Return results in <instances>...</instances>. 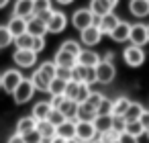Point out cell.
<instances>
[{"mask_svg": "<svg viewBox=\"0 0 149 143\" xmlns=\"http://www.w3.org/2000/svg\"><path fill=\"white\" fill-rule=\"evenodd\" d=\"M55 70H57V66H55L53 61H43V63H39V68H37V72H39L47 82H51V80L55 78Z\"/></svg>", "mask_w": 149, "mask_h": 143, "instance_id": "obj_30", "label": "cell"}, {"mask_svg": "<svg viewBox=\"0 0 149 143\" xmlns=\"http://www.w3.org/2000/svg\"><path fill=\"white\" fill-rule=\"evenodd\" d=\"M118 23H120V19H118V15H114V10L108 13V15H104V17H100V19H96V25L102 31V35H110Z\"/></svg>", "mask_w": 149, "mask_h": 143, "instance_id": "obj_13", "label": "cell"}, {"mask_svg": "<svg viewBox=\"0 0 149 143\" xmlns=\"http://www.w3.org/2000/svg\"><path fill=\"white\" fill-rule=\"evenodd\" d=\"M53 63L57 68H74L76 66V55H72L63 49H57L55 55H53Z\"/></svg>", "mask_w": 149, "mask_h": 143, "instance_id": "obj_21", "label": "cell"}, {"mask_svg": "<svg viewBox=\"0 0 149 143\" xmlns=\"http://www.w3.org/2000/svg\"><path fill=\"white\" fill-rule=\"evenodd\" d=\"M0 90H2V74H0Z\"/></svg>", "mask_w": 149, "mask_h": 143, "instance_id": "obj_56", "label": "cell"}, {"mask_svg": "<svg viewBox=\"0 0 149 143\" xmlns=\"http://www.w3.org/2000/svg\"><path fill=\"white\" fill-rule=\"evenodd\" d=\"M94 74H96V82L98 84H110L116 76V68L112 61L108 59H100V63L94 68Z\"/></svg>", "mask_w": 149, "mask_h": 143, "instance_id": "obj_3", "label": "cell"}, {"mask_svg": "<svg viewBox=\"0 0 149 143\" xmlns=\"http://www.w3.org/2000/svg\"><path fill=\"white\" fill-rule=\"evenodd\" d=\"M55 78L70 82V80H72V68H57V70H55Z\"/></svg>", "mask_w": 149, "mask_h": 143, "instance_id": "obj_46", "label": "cell"}, {"mask_svg": "<svg viewBox=\"0 0 149 143\" xmlns=\"http://www.w3.org/2000/svg\"><path fill=\"white\" fill-rule=\"evenodd\" d=\"M147 43H149V25H147Z\"/></svg>", "mask_w": 149, "mask_h": 143, "instance_id": "obj_57", "label": "cell"}, {"mask_svg": "<svg viewBox=\"0 0 149 143\" xmlns=\"http://www.w3.org/2000/svg\"><path fill=\"white\" fill-rule=\"evenodd\" d=\"M63 143H78V139H72V141H63Z\"/></svg>", "mask_w": 149, "mask_h": 143, "instance_id": "obj_55", "label": "cell"}, {"mask_svg": "<svg viewBox=\"0 0 149 143\" xmlns=\"http://www.w3.org/2000/svg\"><path fill=\"white\" fill-rule=\"evenodd\" d=\"M92 123H94L96 133L100 135V133H104V131H110V129H112V114H98Z\"/></svg>", "mask_w": 149, "mask_h": 143, "instance_id": "obj_26", "label": "cell"}, {"mask_svg": "<svg viewBox=\"0 0 149 143\" xmlns=\"http://www.w3.org/2000/svg\"><path fill=\"white\" fill-rule=\"evenodd\" d=\"M55 137H59V139H63V141L76 139V121H63V123L55 129Z\"/></svg>", "mask_w": 149, "mask_h": 143, "instance_id": "obj_17", "label": "cell"}, {"mask_svg": "<svg viewBox=\"0 0 149 143\" xmlns=\"http://www.w3.org/2000/svg\"><path fill=\"white\" fill-rule=\"evenodd\" d=\"M92 25H96V17L90 13V8H78V10H74V15H72V27L74 29H78L82 33L84 29H88Z\"/></svg>", "mask_w": 149, "mask_h": 143, "instance_id": "obj_1", "label": "cell"}, {"mask_svg": "<svg viewBox=\"0 0 149 143\" xmlns=\"http://www.w3.org/2000/svg\"><path fill=\"white\" fill-rule=\"evenodd\" d=\"M6 143H25V139H23V135H19V133H13V135L6 139Z\"/></svg>", "mask_w": 149, "mask_h": 143, "instance_id": "obj_51", "label": "cell"}, {"mask_svg": "<svg viewBox=\"0 0 149 143\" xmlns=\"http://www.w3.org/2000/svg\"><path fill=\"white\" fill-rule=\"evenodd\" d=\"M100 41H102V31L98 29V25H92V27H88V29H84L80 33V43L84 47H88V49L98 45Z\"/></svg>", "mask_w": 149, "mask_h": 143, "instance_id": "obj_10", "label": "cell"}, {"mask_svg": "<svg viewBox=\"0 0 149 143\" xmlns=\"http://www.w3.org/2000/svg\"><path fill=\"white\" fill-rule=\"evenodd\" d=\"M145 57L147 55H145L143 47H137V45H129L123 51V59H125V63L129 68H141L145 63Z\"/></svg>", "mask_w": 149, "mask_h": 143, "instance_id": "obj_4", "label": "cell"}, {"mask_svg": "<svg viewBox=\"0 0 149 143\" xmlns=\"http://www.w3.org/2000/svg\"><path fill=\"white\" fill-rule=\"evenodd\" d=\"M82 43L80 41H76V39H65L61 45H59V49H63V51H68V53H72V55H76L78 57V53L82 51V47H80Z\"/></svg>", "mask_w": 149, "mask_h": 143, "instance_id": "obj_34", "label": "cell"}, {"mask_svg": "<svg viewBox=\"0 0 149 143\" xmlns=\"http://www.w3.org/2000/svg\"><path fill=\"white\" fill-rule=\"evenodd\" d=\"M23 139H25V143H41V135L37 133V129L27 133V135H23Z\"/></svg>", "mask_w": 149, "mask_h": 143, "instance_id": "obj_47", "label": "cell"}, {"mask_svg": "<svg viewBox=\"0 0 149 143\" xmlns=\"http://www.w3.org/2000/svg\"><path fill=\"white\" fill-rule=\"evenodd\" d=\"M118 143H139V139L133 137V135H129V133H120L118 135Z\"/></svg>", "mask_w": 149, "mask_h": 143, "instance_id": "obj_48", "label": "cell"}, {"mask_svg": "<svg viewBox=\"0 0 149 143\" xmlns=\"http://www.w3.org/2000/svg\"><path fill=\"white\" fill-rule=\"evenodd\" d=\"M13 61L17 63L19 70H29V68H35V63H37V53L31 51V49H15Z\"/></svg>", "mask_w": 149, "mask_h": 143, "instance_id": "obj_5", "label": "cell"}, {"mask_svg": "<svg viewBox=\"0 0 149 143\" xmlns=\"http://www.w3.org/2000/svg\"><path fill=\"white\" fill-rule=\"evenodd\" d=\"M31 82H33V86H35V92H47V88H49V82H47L37 70L31 74Z\"/></svg>", "mask_w": 149, "mask_h": 143, "instance_id": "obj_33", "label": "cell"}, {"mask_svg": "<svg viewBox=\"0 0 149 143\" xmlns=\"http://www.w3.org/2000/svg\"><path fill=\"white\" fill-rule=\"evenodd\" d=\"M78 90H80V84L78 82H68L65 84V92H63V98H68V100H76L78 98Z\"/></svg>", "mask_w": 149, "mask_h": 143, "instance_id": "obj_37", "label": "cell"}, {"mask_svg": "<svg viewBox=\"0 0 149 143\" xmlns=\"http://www.w3.org/2000/svg\"><path fill=\"white\" fill-rule=\"evenodd\" d=\"M90 86L88 84H80V90H78V98H76V102L80 104V102H86V98L90 96Z\"/></svg>", "mask_w": 149, "mask_h": 143, "instance_id": "obj_42", "label": "cell"}, {"mask_svg": "<svg viewBox=\"0 0 149 143\" xmlns=\"http://www.w3.org/2000/svg\"><path fill=\"white\" fill-rule=\"evenodd\" d=\"M65 27H68V15L61 10H51V15L47 19V33L57 35V33H63Z\"/></svg>", "mask_w": 149, "mask_h": 143, "instance_id": "obj_7", "label": "cell"}, {"mask_svg": "<svg viewBox=\"0 0 149 143\" xmlns=\"http://www.w3.org/2000/svg\"><path fill=\"white\" fill-rule=\"evenodd\" d=\"M112 129H114L116 133H125V129H127L125 116H112Z\"/></svg>", "mask_w": 149, "mask_h": 143, "instance_id": "obj_43", "label": "cell"}, {"mask_svg": "<svg viewBox=\"0 0 149 143\" xmlns=\"http://www.w3.org/2000/svg\"><path fill=\"white\" fill-rule=\"evenodd\" d=\"M57 110L63 112V116H65L68 121H76V114H78V102H76V100H68V98H63V102L59 104Z\"/></svg>", "mask_w": 149, "mask_h": 143, "instance_id": "obj_24", "label": "cell"}, {"mask_svg": "<svg viewBox=\"0 0 149 143\" xmlns=\"http://www.w3.org/2000/svg\"><path fill=\"white\" fill-rule=\"evenodd\" d=\"M125 133H129V135H133V137H141V135H145V129L141 127V123L139 121H135V123H127V129H125Z\"/></svg>", "mask_w": 149, "mask_h": 143, "instance_id": "obj_39", "label": "cell"}, {"mask_svg": "<svg viewBox=\"0 0 149 143\" xmlns=\"http://www.w3.org/2000/svg\"><path fill=\"white\" fill-rule=\"evenodd\" d=\"M143 110H145V108H143L141 102H131L129 108H127V112H125V121H127V123H135V121H139V116H141Z\"/></svg>", "mask_w": 149, "mask_h": 143, "instance_id": "obj_29", "label": "cell"}, {"mask_svg": "<svg viewBox=\"0 0 149 143\" xmlns=\"http://www.w3.org/2000/svg\"><path fill=\"white\" fill-rule=\"evenodd\" d=\"M49 112H51V104H49V100H39V102H35V104H33L31 116L39 123V121H47Z\"/></svg>", "mask_w": 149, "mask_h": 143, "instance_id": "obj_18", "label": "cell"}, {"mask_svg": "<svg viewBox=\"0 0 149 143\" xmlns=\"http://www.w3.org/2000/svg\"><path fill=\"white\" fill-rule=\"evenodd\" d=\"M145 135H147V139H149V129H147V131H145Z\"/></svg>", "mask_w": 149, "mask_h": 143, "instance_id": "obj_58", "label": "cell"}, {"mask_svg": "<svg viewBox=\"0 0 149 143\" xmlns=\"http://www.w3.org/2000/svg\"><path fill=\"white\" fill-rule=\"evenodd\" d=\"M31 45H33V35H29V33H23L21 37L15 39L17 49H31Z\"/></svg>", "mask_w": 149, "mask_h": 143, "instance_id": "obj_36", "label": "cell"}, {"mask_svg": "<svg viewBox=\"0 0 149 143\" xmlns=\"http://www.w3.org/2000/svg\"><path fill=\"white\" fill-rule=\"evenodd\" d=\"M51 10H53L51 0H33V17H39V15H45Z\"/></svg>", "mask_w": 149, "mask_h": 143, "instance_id": "obj_32", "label": "cell"}, {"mask_svg": "<svg viewBox=\"0 0 149 143\" xmlns=\"http://www.w3.org/2000/svg\"><path fill=\"white\" fill-rule=\"evenodd\" d=\"M129 13L135 19L149 17V0H129Z\"/></svg>", "mask_w": 149, "mask_h": 143, "instance_id": "obj_14", "label": "cell"}, {"mask_svg": "<svg viewBox=\"0 0 149 143\" xmlns=\"http://www.w3.org/2000/svg\"><path fill=\"white\" fill-rule=\"evenodd\" d=\"M8 2H10V0H0V8H4V6H6Z\"/></svg>", "mask_w": 149, "mask_h": 143, "instance_id": "obj_54", "label": "cell"}, {"mask_svg": "<svg viewBox=\"0 0 149 143\" xmlns=\"http://www.w3.org/2000/svg\"><path fill=\"white\" fill-rule=\"evenodd\" d=\"M96 108H92L88 102H80L78 104V114H76V121H86V123H92L96 119Z\"/></svg>", "mask_w": 149, "mask_h": 143, "instance_id": "obj_23", "label": "cell"}, {"mask_svg": "<svg viewBox=\"0 0 149 143\" xmlns=\"http://www.w3.org/2000/svg\"><path fill=\"white\" fill-rule=\"evenodd\" d=\"M63 102V96H51L49 98V104H51V108H59V104Z\"/></svg>", "mask_w": 149, "mask_h": 143, "instance_id": "obj_50", "label": "cell"}, {"mask_svg": "<svg viewBox=\"0 0 149 143\" xmlns=\"http://www.w3.org/2000/svg\"><path fill=\"white\" fill-rule=\"evenodd\" d=\"M10 96H13L15 104H27V102L35 96V86H33L31 78H25V80L17 86V90H15Z\"/></svg>", "mask_w": 149, "mask_h": 143, "instance_id": "obj_2", "label": "cell"}, {"mask_svg": "<svg viewBox=\"0 0 149 143\" xmlns=\"http://www.w3.org/2000/svg\"><path fill=\"white\" fill-rule=\"evenodd\" d=\"M55 2H57V4H61V6H68V4H72V2H74V0H55Z\"/></svg>", "mask_w": 149, "mask_h": 143, "instance_id": "obj_52", "label": "cell"}, {"mask_svg": "<svg viewBox=\"0 0 149 143\" xmlns=\"http://www.w3.org/2000/svg\"><path fill=\"white\" fill-rule=\"evenodd\" d=\"M96 114H112V100L104 96L102 102H100L98 108H96Z\"/></svg>", "mask_w": 149, "mask_h": 143, "instance_id": "obj_41", "label": "cell"}, {"mask_svg": "<svg viewBox=\"0 0 149 143\" xmlns=\"http://www.w3.org/2000/svg\"><path fill=\"white\" fill-rule=\"evenodd\" d=\"M65 80H59V78H53L51 82H49V88H47V94L49 96H63V92H65Z\"/></svg>", "mask_w": 149, "mask_h": 143, "instance_id": "obj_31", "label": "cell"}, {"mask_svg": "<svg viewBox=\"0 0 149 143\" xmlns=\"http://www.w3.org/2000/svg\"><path fill=\"white\" fill-rule=\"evenodd\" d=\"M45 49V37H33V45H31V51H35L37 55Z\"/></svg>", "mask_w": 149, "mask_h": 143, "instance_id": "obj_44", "label": "cell"}, {"mask_svg": "<svg viewBox=\"0 0 149 143\" xmlns=\"http://www.w3.org/2000/svg\"><path fill=\"white\" fill-rule=\"evenodd\" d=\"M35 129H37V121H35V119L29 114V116H23V119H19L15 133H19V135H27V133H31V131H35Z\"/></svg>", "mask_w": 149, "mask_h": 143, "instance_id": "obj_25", "label": "cell"}, {"mask_svg": "<svg viewBox=\"0 0 149 143\" xmlns=\"http://www.w3.org/2000/svg\"><path fill=\"white\" fill-rule=\"evenodd\" d=\"M98 137L96 129H94V123H86V121H76V139L78 141H86V143H92L94 139Z\"/></svg>", "mask_w": 149, "mask_h": 143, "instance_id": "obj_9", "label": "cell"}, {"mask_svg": "<svg viewBox=\"0 0 149 143\" xmlns=\"http://www.w3.org/2000/svg\"><path fill=\"white\" fill-rule=\"evenodd\" d=\"M129 41H131V45H137V47L147 45V25H145V23H135V25H131Z\"/></svg>", "mask_w": 149, "mask_h": 143, "instance_id": "obj_11", "label": "cell"}, {"mask_svg": "<svg viewBox=\"0 0 149 143\" xmlns=\"http://www.w3.org/2000/svg\"><path fill=\"white\" fill-rule=\"evenodd\" d=\"M131 102H133V100H129L127 96L114 98V100H112V116H125V112H127V108H129Z\"/></svg>", "mask_w": 149, "mask_h": 143, "instance_id": "obj_27", "label": "cell"}, {"mask_svg": "<svg viewBox=\"0 0 149 143\" xmlns=\"http://www.w3.org/2000/svg\"><path fill=\"white\" fill-rule=\"evenodd\" d=\"M23 80H25V76L21 74V70H19V68H10V70H6V72L2 74V90H4L6 94H13V92L17 90V86H19Z\"/></svg>", "mask_w": 149, "mask_h": 143, "instance_id": "obj_6", "label": "cell"}, {"mask_svg": "<svg viewBox=\"0 0 149 143\" xmlns=\"http://www.w3.org/2000/svg\"><path fill=\"white\" fill-rule=\"evenodd\" d=\"M129 35H131V23L120 21V23L114 27V31L110 33V39H112L114 43H125V41H129Z\"/></svg>", "mask_w": 149, "mask_h": 143, "instance_id": "obj_16", "label": "cell"}, {"mask_svg": "<svg viewBox=\"0 0 149 143\" xmlns=\"http://www.w3.org/2000/svg\"><path fill=\"white\" fill-rule=\"evenodd\" d=\"M100 55L94 51V49H88V47H82V51L78 53V57H76V63H80V66H86V68H96L98 63H100Z\"/></svg>", "mask_w": 149, "mask_h": 143, "instance_id": "obj_12", "label": "cell"}, {"mask_svg": "<svg viewBox=\"0 0 149 143\" xmlns=\"http://www.w3.org/2000/svg\"><path fill=\"white\" fill-rule=\"evenodd\" d=\"M106 2H108V4H110V6H112V8H114V6H116V4H118V2H120V0H106Z\"/></svg>", "mask_w": 149, "mask_h": 143, "instance_id": "obj_53", "label": "cell"}, {"mask_svg": "<svg viewBox=\"0 0 149 143\" xmlns=\"http://www.w3.org/2000/svg\"><path fill=\"white\" fill-rule=\"evenodd\" d=\"M78 143H86V141H78Z\"/></svg>", "mask_w": 149, "mask_h": 143, "instance_id": "obj_60", "label": "cell"}, {"mask_svg": "<svg viewBox=\"0 0 149 143\" xmlns=\"http://www.w3.org/2000/svg\"><path fill=\"white\" fill-rule=\"evenodd\" d=\"M139 123H141V127L147 131L149 129V110H143L141 112V116H139Z\"/></svg>", "mask_w": 149, "mask_h": 143, "instance_id": "obj_49", "label": "cell"}, {"mask_svg": "<svg viewBox=\"0 0 149 143\" xmlns=\"http://www.w3.org/2000/svg\"><path fill=\"white\" fill-rule=\"evenodd\" d=\"M92 143H100V141H98V139H94V141H92Z\"/></svg>", "mask_w": 149, "mask_h": 143, "instance_id": "obj_59", "label": "cell"}, {"mask_svg": "<svg viewBox=\"0 0 149 143\" xmlns=\"http://www.w3.org/2000/svg\"><path fill=\"white\" fill-rule=\"evenodd\" d=\"M27 33L33 35V37H45V33H47V25H45V21H41L39 17H31V19H27Z\"/></svg>", "mask_w": 149, "mask_h": 143, "instance_id": "obj_15", "label": "cell"}, {"mask_svg": "<svg viewBox=\"0 0 149 143\" xmlns=\"http://www.w3.org/2000/svg\"><path fill=\"white\" fill-rule=\"evenodd\" d=\"M72 82H78V84H94L96 82V74H94V68H86V66H80L76 63L72 68Z\"/></svg>", "mask_w": 149, "mask_h": 143, "instance_id": "obj_8", "label": "cell"}, {"mask_svg": "<svg viewBox=\"0 0 149 143\" xmlns=\"http://www.w3.org/2000/svg\"><path fill=\"white\" fill-rule=\"evenodd\" d=\"M6 27H8V31H10V35L17 39V37H21L23 33H27V19H21V17H10V21L6 23Z\"/></svg>", "mask_w": 149, "mask_h": 143, "instance_id": "obj_20", "label": "cell"}, {"mask_svg": "<svg viewBox=\"0 0 149 143\" xmlns=\"http://www.w3.org/2000/svg\"><path fill=\"white\" fill-rule=\"evenodd\" d=\"M13 15L21 17V19H31L33 17V0H17Z\"/></svg>", "mask_w": 149, "mask_h": 143, "instance_id": "obj_19", "label": "cell"}, {"mask_svg": "<svg viewBox=\"0 0 149 143\" xmlns=\"http://www.w3.org/2000/svg\"><path fill=\"white\" fill-rule=\"evenodd\" d=\"M118 135H120V133H116L114 129H110V131H104V133H100L96 139H98L100 143H118Z\"/></svg>", "mask_w": 149, "mask_h": 143, "instance_id": "obj_38", "label": "cell"}, {"mask_svg": "<svg viewBox=\"0 0 149 143\" xmlns=\"http://www.w3.org/2000/svg\"><path fill=\"white\" fill-rule=\"evenodd\" d=\"M37 133L41 135V141L43 139H55V127L49 123V121H39L37 123Z\"/></svg>", "mask_w": 149, "mask_h": 143, "instance_id": "obj_28", "label": "cell"}, {"mask_svg": "<svg viewBox=\"0 0 149 143\" xmlns=\"http://www.w3.org/2000/svg\"><path fill=\"white\" fill-rule=\"evenodd\" d=\"M102 98H104V96H102L100 92H90V96L86 98V102H88L92 108H98V104L102 102Z\"/></svg>", "mask_w": 149, "mask_h": 143, "instance_id": "obj_45", "label": "cell"}, {"mask_svg": "<svg viewBox=\"0 0 149 143\" xmlns=\"http://www.w3.org/2000/svg\"><path fill=\"white\" fill-rule=\"evenodd\" d=\"M15 43V37L10 35L8 27L6 25H0V49H4V47H10Z\"/></svg>", "mask_w": 149, "mask_h": 143, "instance_id": "obj_35", "label": "cell"}, {"mask_svg": "<svg viewBox=\"0 0 149 143\" xmlns=\"http://www.w3.org/2000/svg\"><path fill=\"white\" fill-rule=\"evenodd\" d=\"M47 121H49V123H51V125H53V127L57 129V127H59V125H61L63 121H68V119H65V116H63V112H59L57 108H51V112H49Z\"/></svg>", "mask_w": 149, "mask_h": 143, "instance_id": "obj_40", "label": "cell"}, {"mask_svg": "<svg viewBox=\"0 0 149 143\" xmlns=\"http://www.w3.org/2000/svg\"><path fill=\"white\" fill-rule=\"evenodd\" d=\"M90 13L96 17V19H100V17H104V15H108V13H112L114 8L106 2V0H90Z\"/></svg>", "mask_w": 149, "mask_h": 143, "instance_id": "obj_22", "label": "cell"}]
</instances>
